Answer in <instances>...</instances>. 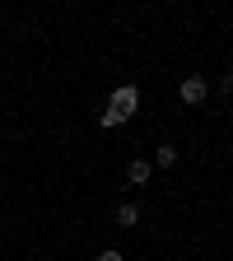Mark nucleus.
Segmentation results:
<instances>
[{
	"instance_id": "3",
	"label": "nucleus",
	"mask_w": 233,
	"mask_h": 261,
	"mask_svg": "<svg viewBox=\"0 0 233 261\" xmlns=\"http://www.w3.org/2000/svg\"><path fill=\"white\" fill-rule=\"evenodd\" d=\"M149 173H154V163H149V159H131V168H126V177L136 182V187H145V182H149Z\"/></svg>"
},
{
	"instance_id": "6",
	"label": "nucleus",
	"mask_w": 233,
	"mask_h": 261,
	"mask_svg": "<svg viewBox=\"0 0 233 261\" xmlns=\"http://www.w3.org/2000/svg\"><path fill=\"white\" fill-rule=\"evenodd\" d=\"M98 261H126V256H121L117 247H103V252H98Z\"/></svg>"
},
{
	"instance_id": "1",
	"label": "nucleus",
	"mask_w": 233,
	"mask_h": 261,
	"mask_svg": "<svg viewBox=\"0 0 233 261\" xmlns=\"http://www.w3.org/2000/svg\"><path fill=\"white\" fill-rule=\"evenodd\" d=\"M136 108H140V89H136V84H121V89H112V103H108V112H117V117L126 121Z\"/></svg>"
},
{
	"instance_id": "5",
	"label": "nucleus",
	"mask_w": 233,
	"mask_h": 261,
	"mask_svg": "<svg viewBox=\"0 0 233 261\" xmlns=\"http://www.w3.org/2000/svg\"><path fill=\"white\" fill-rule=\"evenodd\" d=\"M117 224H121V228L140 224V210H136V205H121V210H117Z\"/></svg>"
},
{
	"instance_id": "4",
	"label": "nucleus",
	"mask_w": 233,
	"mask_h": 261,
	"mask_svg": "<svg viewBox=\"0 0 233 261\" xmlns=\"http://www.w3.org/2000/svg\"><path fill=\"white\" fill-rule=\"evenodd\" d=\"M154 163H159V168H173V163H177V149L173 145H159L154 149Z\"/></svg>"
},
{
	"instance_id": "2",
	"label": "nucleus",
	"mask_w": 233,
	"mask_h": 261,
	"mask_svg": "<svg viewBox=\"0 0 233 261\" xmlns=\"http://www.w3.org/2000/svg\"><path fill=\"white\" fill-rule=\"evenodd\" d=\"M205 93H210V80H205V75H187V80H182V103L196 108V103H205Z\"/></svg>"
}]
</instances>
